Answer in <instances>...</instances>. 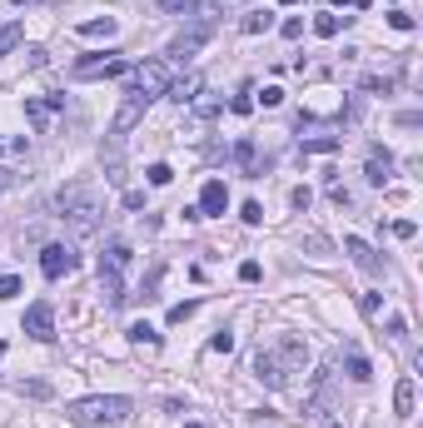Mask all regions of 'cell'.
<instances>
[{
	"mask_svg": "<svg viewBox=\"0 0 423 428\" xmlns=\"http://www.w3.org/2000/svg\"><path fill=\"white\" fill-rule=\"evenodd\" d=\"M135 414V403L130 398H120V394H95V398H75L65 418L80 423V428H90V423H124Z\"/></svg>",
	"mask_w": 423,
	"mask_h": 428,
	"instance_id": "cell-1",
	"label": "cell"
},
{
	"mask_svg": "<svg viewBox=\"0 0 423 428\" xmlns=\"http://www.w3.org/2000/svg\"><path fill=\"white\" fill-rule=\"evenodd\" d=\"M55 209H60V220H65L75 234H95V224H100V204H95V195L85 184H65L55 195Z\"/></svg>",
	"mask_w": 423,
	"mask_h": 428,
	"instance_id": "cell-2",
	"label": "cell"
},
{
	"mask_svg": "<svg viewBox=\"0 0 423 428\" xmlns=\"http://www.w3.org/2000/svg\"><path fill=\"white\" fill-rule=\"evenodd\" d=\"M169 90V65L164 60H140L130 70V85H124V95H140V100H160Z\"/></svg>",
	"mask_w": 423,
	"mask_h": 428,
	"instance_id": "cell-3",
	"label": "cell"
},
{
	"mask_svg": "<svg viewBox=\"0 0 423 428\" xmlns=\"http://www.w3.org/2000/svg\"><path fill=\"white\" fill-rule=\"evenodd\" d=\"M75 264H80V254L70 244H45L40 249V274H45V279H65Z\"/></svg>",
	"mask_w": 423,
	"mask_h": 428,
	"instance_id": "cell-4",
	"label": "cell"
},
{
	"mask_svg": "<svg viewBox=\"0 0 423 428\" xmlns=\"http://www.w3.org/2000/svg\"><path fill=\"white\" fill-rule=\"evenodd\" d=\"M75 80H115L124 75V60L120 55H90V60H75Z\"/></svg>",
	"mask_w": 423,
	"mask_h": 428,
	"instance_id": "cell-5",
	"label": "cell"
},
{
	"mask_svg": "<svg viewBox=\"0 0 423 428\" xmlns=\"http://www.w3.org/2000/svg\"><path fill=\"white\" fill-rule=\"evenodd\" d=\"M60 105H65V95H30V100H25V120H30V130H35V135H45V130H50V120H55Z\"/></svg>",
	"mask_w": 423,
	"mask_h": 428,
	"instance_id": "cell-6",
	"label": "cell"
},
{
	"mask_svg": "<svg viewBox=\"0 0 423 428\" xmlns=\"http://www.w3.org/2000/svg\"><path fill=\"white\" fill-rule=\"evenodd\" d=\"M25 334L40 339V344H50V339H55V309L45 304V299H35V304L25 309Z\"/></svg>",
	"mask_w": 423,
	"mask_h": 428,
	"instance_id": "cell-7",
	"label": "cell"
},
{
	"mask_svg": "<svg viewBox=\"0 0 423 428\" xmlns=\"http://www.w3.org/2000/svg\"><path fill=\"white\" fill-rule=\"evenodd\" d=\"M209 35H215V20H199V25H189V30H180V35H175V45H169V55H175V60L195 55V50L204 45Z\"/></svg>",
	"mask_w": 423,
	"mask_h": 428,
	"instance_id": "cell-8",
	"label": "cell"
},
{
	"mask_svg": "<svg viewBox=\"0 0 423 428\" xmlns=\"http://www.w3.org/2000/svg\"><path fill=\"white\" fill-rule=\"evenodd\" d=\"M274 359H284V363H279L284 374H299L304 363H309V349H304L299 334H279V354H274Z\"/></svg>",
	"mask_w": 423,
	"mask_h": 428,
	"instance_id": "cell-9",
	"label": "cell"
},
{
	"mask_svg": "<svg viewBox=\"0 0 423 428\" xmlns=\"http://www.w3.org/2000/svg\"><path fill=\"white\" fill-rule=\"evenodd\" d=\"M224 209H229V189H224V180H209V184L199 189V220H219Z\"/></svg>",
	"mask_w": 423,
	"mask_h": 428,
	"instance_id": "cell-10",
	"label": "cell"
},
{
	"mask_svg": "<svg viewBox=\"0 0 423 428\" xmlns=\"http://www.w3.org/2000/svg\"><path fill=\"white\" fill-rule=\"evenodd\" d=\"M144 110H150V100H140V95H124L120 115H115V125H110V135H130L135 125L144 120Z\"/></svg>",
	"mask_w": 423,
	"mask_h": 428,
	"instance_id": "cell-11",
	"label": "cell"
},
{
	"mask_svg": "<svg viewBox=\"0 0 423 428\" xmlns=\"http://www.w3.org/2000/svg\"><path fill=\"white\" fill-rule=\"evenodd\" d=\"M344 254H349V259L364 269V274H384V259H378V254H373L364 239H358V234H349V239H344Z\"/></svg>",
	"mask_w": 423,
	"mask_h": 428,
	"instance_id": "cell-12",
	"label": "cell"
},
{
	"mask_svg": "<svg viewBox=\"0 0 423 428\" xmlns=\"http://www.w3.org/2000/svg\"><path fill=\"white\" fill-rule=\"evenodd\" d=\"M254 374H259V383H269V389H284L289 383V374L279 369V359L264 354V349H259V359H254Z\"/></svg>",
	"mask_w": 423,
	"mask_h": 428,
	"instance_id": "cell-13",
	"label": "cell"
},
{
	"mask_svg": "<svg viewBox=\"0 0 423 428\" xmlns=\"http://www.w3.org/2000/svg\"><path fill=\"white\" fill-rule=\"evenodd\" d=\"M100 294H105V304H124V269L100 264Z\"/></svg>",
	"mask_w": 423,
	"mask_h": 428,
	"instance_id": "cell-14",
	"label": "cell"
},
{
	"mask_svg": "<svg viewBox=\"0 0 423 428\" xmlns=\"http://www.w3.org/2000/svg\"><path fill=\"white\" fill-rule=\"evenodd\" d=\"M75 30H80L85 40H110V35L120 30V20H115V15H105V20H80Z\"/></svg>",
	"mask_w": 423,
	"mask_h": 428,
	"instance_id": "cell-15",
	"label": "cell"
},
{
	"mask_svg": "<svg viewBox=\"0 0 423 428\" xmlns=\"http://www.w3.org/2000/svg\"><path fill=\"white\" fill-rule=\"evenodd\" d=\"M393 414H398V418H413V378H409V374L393 383Z\"/></svg>",
	"mask_w": 423,
	"mask_h": 428,
	"instance_id": "cell-16",
	"label": "cell"
},
{
	"mask_svg": "<svg viewBox=\"0 0 423 428\" xmlns=\"http://www.w3.org/2000/svg\"><path fill=\"white\" fill-rule=\"evenodd\" d=\"M364 175H369V184H389V180H393V160L384 155V149H373V155H369V169H364Z\"/></svg>",
	"mask_w": 423,
	"mask_h": 428,
	"instance_id": "cell-17",
	"label": "cell"
},
{
	"mask_svg": "<svg viewBox=\"0 0 423 428\" xmlns=\"http://www.w3.org/2000/svg\"><path fill=\"white\" fill-rule=\"evenodd\" d=\"M169 100H175V105H189V100H195L199 95V75H184V80H169V90H164Z\"/></svg>",
	"mask_w": 423,
	"mask_h": 428,
	"instance_id": "cell-18",
	"label": "cell"
},
{
	"mask_svg": "<svg viewBox=\"0 0 423 428\" xmlns=\"http://www.w3.org/2000/svg\"><path fill=\"white\" fill-rule=\"evenodd\" d=\"M130 344H135V349H144V354H155V349H160V334L140 319V324H130Z\"/></svg>",
	"mask_w": 423,
	"mask_h": 428,
	"instance_id": "cell-19",
	"label": "cell"
},
{
	"mask_svg": "<svg viewBox=\"0 0 423 428\" xmlns=\"http://www.w3.org/2000/svg\"><path fill=\"white\" fill-rule=\"evenodd\" d=\"M314 35H319V40H334L338 30H344V20H338L334 10H319V15H314V25H309Z\"/></svg>",
	"mask_w": 423,
	"mask_h": 428,
	"instance_id": "cell-20",
	"label": "cell"
},
{
	"mask_svg": "<svg viewBox=\"0 0 423 428\" xmlns=\"http://www.w3.org/2000/svg\"><path fill=\"white\" fill-rule=\"evenodd\" d=\"M235 160H239L244 175H259V149H254V140H239L235 145Z\"/></svg>",
	"mask_w": 423,
	"mask_h": 428,
	"instance_id": "cell-21",
	"label": "cell"
},
{
	"mask_svg": "<svg viewBox=\"0 0 423 428\" xmlns=\"http://www.w3.org/2000/svg\"><path fill=\"white\" fill-rule=\"evenodd\" d=\"M338 145H344L338 135H314V140H304V155H334Z\"/></svg>",
	"mask_w": 423,
	"mask_h": 428,
	"instance_id": "cell-22",
	"label": "cell"
},
{
	"mask_svg": "<svg viewBox=\"0 0 423 428\" xmlns=\"http://www.w3.org/2000/svg\"><path fill=\"white\" fill-rule=\"evenodd\" d=\"M349 378H354V383H369V378H373V369H369V359L358 354V349H349Z\"/></svg>",
	"mask_w": 423,
	"mask_h": 428,
	"instance_id": "cell-23",
	"label": "cell"
},
{
	"mask_svg": "<svg viewBox=\"0 0 423 428\" xmlns=\"http://www.w3.org/2000/svg\"><path fill=\"white\" fill-rule=\"evenodd\" d=\"M164 15H199V0H160Z\"/></svg>",
	"mask_w": 423,
	"mask_h": 428,
	"instance_id": "cell-24",
	"label": "cell"
},
{
	"mask_svg": "<svg viewBox=\"0 0 423 428\" xmlns=\"http://www.w3.org/2000/svg\"><path fill=\"white\" fill-rule=\"evenodd\" d=\"M269 25H274V15H269V10H264V15H244V35H264Z\"/></svg>",
	"mask_w": 423,
	"mask_h": 428,
	"instance_id": "cell-25",
	"label": "cell"
},
{
	"mask_svg": "<svg viewBox=\"0 0 423 428\" xmlns=\"http://www.w3.org/2000/svg\"><path fill=\"white\" fill-rule=\"evenodd\" d=\"M144 175H150V184H155V189H164L169 180H175V169H169V164L160 160V164H150V169H144Z\"/></svg>",
	"mask_w": 423,
	"mask_h": 428,
	"instance_id": "cell-26",
	"label": "cell"
},
{
	"mask_svg": "<svg viewBox=\"0 0 423 428\" xmlns=\"http://www.w3.org/2000/svg\"><path fill=\"white\" fill-rule=\"evenodd\" d=\"M195 309H199V299H184V304H175V309H169V324H184Z\"/></svg>",
	"mask_w": 423,
	"mask_h": 428,
	"instance_id": "cell-27",
	"label": "cell"
},
{
	"mask_svg": "<svg viewBox=\"0 0 423 428\" xmlns=\"http://www.w3.org/2000/svg\"><path fill=\"white\" fill-rule=\"evenodd\" d=\"M364 90H373V95H389V90H393V80H389V75H364Z\"/></svg>",
	"mask_w": 423,
	"mask_h": 428,
	"instance_id": "cell-28",
	"label": "cell"
},
{
	"mask_svg": "<svg viewBox=\"0 0 423 428\" xmlns=\"http://www.w3.org/2000/svg\"><path fill=\"white\" fill-rule=\"evenodd\" d=\"M239 279H244V284H259V279H264L259 259H244V264H239Z\"/></svg>",
	"mask_w": 423,
	"mask_h": 428,
	"instance_id": "cell-29",
	"label": "cell"
},
{
	"mask_svg": "<svg viewBox=\"0 0 423 428\" xmlns=\"http://www.w3.org/2000/svg\"><path fill=\"white\" fill-rule=\"evenodd\" d=\"M209 349H215V354H229V349H235V334H229V329H219L215 339H209Z\"/></svg>",
	"mask_w": 423,
	"mask_h": 428,
	"instance_id": "cell-30",
	"label": "cell"
},
{
	"mask_svg": "<svg viewBox=\"0 0 423 428\" xmlns=\"http://www.w3.org/2000/svg\"><path fill=\"white\" fill-rule=\"evenodd\" d=\"M389 25L393 30H413V15L409 10H389Z\"/></svg>",
	"mask_w": 423,
	"mask_h": 428,
	"instance_id": "cell-31",
	"label": "cell"
},
{
	"mask_svg": "<svg viewBox=\"0 0 423 428\" xmlns=\"http://www.w3.org/2000/svg\"><path fill=\"white\" fill-rule=\"evenodd\" d=\"M279 30H284V40H299V35H304V20H299V15H289Z\"/></svg>",
	"mask_w": 423,
	"mask_h": 428,
	"instance_id": "cell-32",
	"label": "cell"
},
{
	"mask_svg": "<svg viewBox=\"0 0 423 428\" xmlns=\"http://www.w3.org/2000/svg\"><path fill=\"white\" fill-rule=\"evenodd\" d=\"M259 100H264V110H274V105H284V90H279V85H264Z\"/></svg>",
	"mask_w": 423,
	"mask_h": 428,
	"instance_id": "cell-33",
	"label": "cell"
},
{
	"mask_svg": "<svg viewBox=\"0 0 423 428\" xmlns=\"http://www.w3.org/2000/svg\"><path fill=\"white\" fill-rule=\"evenodd\" d=\"M239 220H244V224H264V209H259V204H254V200H249V204L239 209Z\"/></svg>",
	"mask_w": 423,
	"mask_h": 428,
	"instance_id": "cell-34",
	"label": "cell"
},
{
	"mask_svg": "<svg viewBox=\"0 0 423 428\" xmlns=\"http://www.w3.org/2000/svg\"><path fill=\"white\" fill-rule=\"evenodd\" d=\"M358 309H364L369 319H378V309H384V304H378V294H358Z\"/></svg>",
	"mask_w": 423,
	"mask_h": 428,
	"instance_id": "cell-35",
	"label": "cell"
},
{
	"mask_svg": "<svg viewBox=\"0 0 423 428\" xmlns=\"http://www.w3.org/2000/svg\"><path fill=\"white\" fill-rule=\"evenodd\" d=\"M20 294V279L15 274H0V299H15Z\"/></svg>",
	"mask_w": 423,
	"mask_h": 428,
	"instance_id": "cell-36",
	"label": "cell"
},
{
	"mask_svg": "<svg viewBox=\"0 0 423 428\" xmlns=\"http://www.w3.org/2000/svg\"><path fill=\"white\" fill-rule=\"evenodd\" d=\"M15 40H20V25H0V50H10Z\"/></svg>",
	"mask_w": 423,
	"mask_h": 428,
	"instance_id": "cell-37",
	"label": "cell"
},
{
	"mask_svg": "<svg viewBox=\"0 0 423 428\" xmlns=\"http://www.w3.org/2000/svg\"><path fill=\"white\" fill-rule=\"evenodd\" d=\"M229 110H235V115H249V110H254V100H249V90H244V95H235V100H229Z\"/></svg>",
	"mask_w": 423,
	"mask_h": 428,
	"instance_id": "cell-38",
	"label": "cell"
},
{
	"mask_svg": "<svg viewBox=\"0 0 423 428\" xmlns=\"http://www.w3.org/2000/svg\"><path fill=\"white\" fill-rule=\"evenodd\" d=\"M393 234H398V239H413L418 224H413V220H393Z\"/></svg>",
	"mask_w": 423,
	"mask_h": 428,
	"instance_id": "cell-39",
	"label": "cell"
},
{
	"mask_svg": "<svg viewBox=\"0 0 423 428\" xmlns=\"http://www.w3.org/2000/svg\"><path fill=\"white\" fill-rule=\"evenodd\" d=\"M289 200H294V209H309V200H314V195H309V189L299 184V189H294V195H289Z\"/></svg>",
	"mask_w": 423,
	"mask_h": 428,
	"instance_id": "cell-40",
	"label": "cell"
},
{
	"mask_svg": "<svg viewBox=\"0 0 423 428\" xmlns=\"http://www.w3.org/2000/svg\"><path fill=\"white\" fill-rule=\"evenodd\" d=\"M184 428H209V423H184Z\"/></svg>",
	"mask_w": 423,
	"mask_h": 428,
	"instance_id": "cell-41",
	"label": "cell"
},
{
	"mask_svg": "<svg viewBox=\"0 0 423 428\" xmlns=\"http://www.w3.org/2000/svg\"><path fill=\"white\" fill-rule=\"evenodd\" d=\"M10 6H25V0H10Z\"/></svg>",
	"mask_w": 423,
	"mask_h": 428,
	"instance_id": "cell-42",
	"label": "cell"
},
{
	"mask_svg": "<svg viewBox=\"0 0 423 428\" xmlns=\"http://www.w3.org/2000/svg\"><path fill=\"white\" fill-rule=\"evenodd\" d=\"M284 6H299V0H284Z\"/></svg>",
	"mask_w": 423,
	"mask_h": 428,
	"instance_id": "cell-43",
	"label": "cell"
},
{
	"mask_svg": "<svg viewBox=\"0 0 423 428\" xmlns=\"http://www.w3.org/2000/svg\"><path fill=\"white\" fill-rule=\"evenodd\" d=\"M0 155H6V145H0Z\"/></svg>",
	"mask_w": 423,
	"mask_h": 428,
	"instance_id": "cell-44",
	"label": "cell"
}]
</instances>
